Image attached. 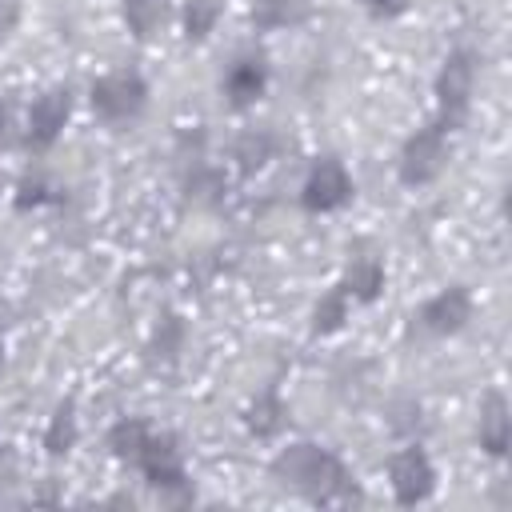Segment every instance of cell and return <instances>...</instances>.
I'll use <instances>...</instances> for the list:
<instances>
[{"label": "cell", "instance_id": "52a82bcc", "mask_svg": "<svg viewBox=\"0 0 512 512\" xmlns=\"http://www.w3.org/2000/svg\"><path fill=\"white\" fill-rule=\"evenodd\" d=\"M136 460H140L148 484H156V488H184V464H180V452H176L172 436H148Z\"/></svg>", "mask_w": 512, "mask_h": 512}, {"label": "cell", "instance_id": "cb8c5ba5", "mask_svg": "<svg viewBox=\"0 0 512 512\" xmlns=\"http://www.w3.org/2000/svg\"><path fill=\"white\" fill-rule=\"evenodd\" d=\"M4 124H8V116H4V108H0V140H4Z\"/></svg>", "mask_w": 512, "mask_h": 512}, {"label": "cell", "instance_id": "9a60e30c", "mask_svg": "<svg viewBox=\"0 0 512 512\" xmlns=\"http://www.w3.org/2000/svg\"><path fill=\"white\" fill-rule=\"evenodd\" d=\"M380 288H384V268H380L376 260H356V264L348 268V292H352L356 300H376Z\"/></svg>", "mask_w": 512, "mask_h": 512}, {"label": "cell", "instance_id": "7402d4cb", "mask_svg": "<svg viewBox=\"0 0 512 512\" xmlns=\"http://www.w3.org/2000/svg\"><path fill=\"white\" fill-rule=\"evenodd\" d=\"M392 428H396V432H416V428H420V404H412V400H404V404H396V416H392Z\"/></svg>", "mask_w": 512, "mask_h": 512}, {"label": "cell", "instance_id": "30bf717a", "mask_svg": "<svg viewBox=\"0 0 512 512\" xmlns=\"http://www.w3.org/2000/svg\"><path fill=\"white\" fill-rule=\"evenodd\" d=\"M508 436H512V428H508V404H504V396L492 392V396L484 400V408H480V444H484L492 456H504Z\"/></svg>", "mask_w": 512, "mask_h": 512}, {"label": "cell", "instance_id": "603a6c76", "mask_svg": "<svg viewBox=\"0 0 512 512\" xmlns=\"http://www.w3.org/2000/svg\"><path fill=\"white\" fill-rule=\"evenodd\" d=\"M372 8H376V12H400L404 0H372Z\"/></svg>", "mask_w": 512, "mask_h": 512}, {"label": "cell", "instance_id": "7c38bea8", "mask_svg": "<svg viewBox=\"0 0 512 512\" xmlns=\"http://www.w3.org/2000/svg\"><path fill=\"white\" fill-rule=\"evenodd\" d=\"M308 16V0H256L252 4V24L256 28H288Z\"/></svg>", "mask_w": 512, "mask_h": 512}, {"label": "cell", "instance_id": "5b68a950", "mask_svg": "<svg viewBox=\"0 0 512 512\" xmlns=\"http://www.w3.org/2000/svg\"><path fill=\"white\" fill-rule=\"evenodd\" d=\"M348 192H352V184H348L344 164H340V160H320V164L312 168V176H308L300 200H304L308 212H332V208H340V204L348 200Z\"/></svg>", "mask_w": 512, "mask_h": 512}, {"label": "cell", "instance_id": "ba28073f", "mask_svg": "<svg viewBox=\"0 0 512 512\" xmlns=\"http://www.w3.org/2000/svg\"><path fill=\"white\" fill-rule=\"evenodd\" d=\"M68 112H72V100H68L64 88L44 92V96L32 104V116H28V140H32V144H52V140L60 136Z\"/></svg>", "mask_w": 512, "mask_h": 512}, {"label": "cell", "instance_id": "d6986e66", "mask_svg": "<svg viewBox=\"0 0 512 512\" xmlns=\"http://www.w3.org/2000/svg\"><path fill=\"white\" fill-rule=\"evenodd\" d=\"M216 16H220V0H188V8H184V32L192 40H200V36L212 32Z\"/></svg>", "mask_w": 512, "mask_h": 512}, {"label": "cell", "instance_id": "8992f818", "mask_svg": "<svg viewBox=\"0 0 512 512\" xmlns=\"http://www.w3.org/2000/svg\"><path fill=\"white\" fill-rule=\"evenodd\" d=\"M392 488H396V500L400 504H420L428 492H432V464L420 448H404L392 456Z\"/></svg>", "mask_w": 512, "mask_h": 512}, {"label": "cell", "instance_id": "5bb4252c", "mask_svg": "<svg viewBox=\"0 0 512 512\" xmlns=\"http://www.w3.org/2000/svg\"><path fill=\"white\" fill-rule=\"evenodd\" d=\"M248 428H252L260 440L276 436V432L284 428V404H280L276 396H256V404L248 408Z\"/></svg>", "mask_w": 512, "mask_h": 512}, {"label": "cell", "instance_id": "ffe728a7", "mask_svg": "<svg viewBox=\"0 0 512 512\" xmlns=\"http://www.w3.org/2000/svg\"><path fill=\"white\" fill-rule=\"evenodd\" d=\"M340 320H344V292H328V296L316 304V312H312V328H316V332H336Z\"/></svg>", "mask_w": 512, "mask_h": 512}, {"label": "cell", "instance_id": "7a4b0ae2", "mask_svg": "<svg viewBox=\"0 0 512 512\" xmlns=\"http://www.w3.org/2000/svg\"><path fill=\"white\" fill-rule=\"evenodd\" d=\"M144 96H148V88L136 72H112L92 84V108L104 120H132L144 108Z\"/></svg>", "mask_w": 512, "mask_h": 512}, {"label": "cell", "instance_id": "277c9868", "mask_svg": "<svg viewBox=\"0 0 512 512\" xmlns=\"http://www.w3.org/2000/svg\"><path fill=\"white\" fill-rule=\"evenodd\" d=\"M448 160V148H444V128H424L416 132L408 144H404V156H400V180L404 184H428Z\"/></svg>", "mask_w": 512, "mask_h": 512}, {"label": "cell", "instance_id": "6da1fadb", "mask_svg": "<svg viewBox=\"0 0 512 512\" xmlns=\"http://www.w3.org/2000/svg\"><path fill=\"white\" fill-rule=\"evenodd\" d=\"M272 472H276L280 484L304 492L316 504H348V500H356V484H352L348 468L336 456H328L324 448H316V444L284 448L272 460Z\"/></svg>", "mask_w": 512, "mask_h": 512}, {"label": "cell", "instance_id": "4fadbf2b", "mask_svg": "<svg viewBox=\"0 0 512 512\" xmlns=\"http://www.w3.org/2000/svg\"><path fill=\"white\" fill-rule=\"evenodd\" d=\"M72 444H76V408L64 400V404L52 412V424H48V432H44V448H48L52 456H64Z\"/></svg>", "mask_w": 512, "mask_h": 512}, {"label": "cell", "instance_id": "ac0fdd59", "mask_svg": "<svg viewBox=\"0 0 512 512\" xmlns=\"http://www.w3.org/2000/svg\"><path fill=\"white\" fill-rule=\"evenodd\" d=\"M268 156H272V136H268V132H244V136L236 140V160H240L244 172L260 168Z\"/></svg>", "mask_w": 512, "mask_h": 512}, {"label": "cell", "instance_id": "e0dca14e", "mask_svg": "<svg viewBox=\"0 0 512 512\" xmlns=\"http://www.w3.org/2000/svg\"><path fill=\"white\" fill-rule=\"evenodd\" d=\"M144 440H148V428H144L140 420H120V424L112 428V436H108V444H112V452H116L120 460H136L140 448H144Z\"/></svg>", "mask_w": 512, "mask_h": 512}, {"label": "cell", "instance_id": "d4e9b609", "mask_svg": "<svg viewBox=\"0 0 512 512\" xmlns=\"http://www.w3.org/2000/svg\"><path fill=\"white\" fill-rule=\"evenodd\" d=\"M0 356H4V348H0Z\"/></svg>", "mask_w": 512, "mask_h": 512}, {"label": "cell", "instance_id": "9c48e42d", "mask_svg": "<svg viewBox=\"0 0 512 512\" xmlns=\"http://www.w3.org/2000/svg\"><path fill=\"white\" fill-rule=\"evenodd\" d=\"M468 312H472L468 292H464V288H448V292H440V296H432V300L424 304L420 320H424V328H432V332H456V328H464Z\"/></svg>", "mask_w": 512, "mask_h": 512}, {"label": "cell", "instance_id": "2e32d148", "mask_svg": "<svg viewBox=\"0 0 512 512\" xmlns=\"http://www.w3.org/2000/svg\"><path fill=\"white\" fill-rule=\"evenodd\" d=\"M164 16V0H124V20L132 28V36H152V28Z\"/></svg>", "mask_w": 512, "mask_h": 512}, {"label": "cell", "instance_id": "8fae6325", "mask_svg": "<svg viewBox=\"0 0 512 512\" xmlns=\"http://www.w3.org/2000/svg\"><path fill=\"white\" fill-rule=\"evenodd\" d=\"M264 92V60H240L232 72H228V100L236 108L252 104L256 96Z\"/></svg>", "mask_w": 512, "mask_h": 512}, {"label": "cell", "instance_id": "44dd1931", "mask_svg": "<svg viewBox=\"0 0 512 512\" xmlns=\"http://www.w3.org/2000/svg\"><path fill=\"white\" fill-rule=\"evenodd\" d=\"M176 348H180V320H176V316H168V320H164V328L156 332L152 352H156V356H164V360H172V356H176Z\"/></svg>", "mask_w": 512, "mask_h": 512}, {"label": "cell", "instance_id": "3957f363", "mask_svg": "<svg viewBox=\"0 0 512 512\" xmlns=\"http://www.w3.org/2000/svg\"><path fill=\"white\" fill-rule=\"evenodd\" d=\"M472 80H476V64L468 52H452L440 68V80H436V96H440V112H444V124L456 128L468 112V96H472Z\"/></svg>", "mask_w": 512, "mask_h": 512}]
</instances>
